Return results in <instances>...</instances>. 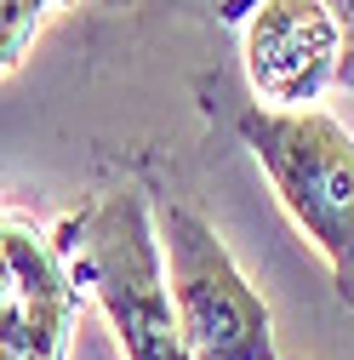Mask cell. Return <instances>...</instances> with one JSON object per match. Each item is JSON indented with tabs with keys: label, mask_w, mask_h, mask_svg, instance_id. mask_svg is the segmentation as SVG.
Here are the masks:
<instances>
[{
	"label": "cell",
	"mask_w": 354,
	"mask_h": 360,
	"mask_svg": "<svg viewBox=\"0 0 354 360\" xmlns=\"http://www.w3.org/2000/svg\"><path fill=\"white\" fill-rule=\"evenodd\" d=\"M74 6V0H0V75H12L23 52L34 46V34L46 29L52 12Z\"/></svg>",
	"instance_id": "8992f818"
},
{
	"label": "cell",
	"mask_w": 354,
	"mask_h": 360,
	"mask_svg": "<svg viewBox=\"0 0 354 360\" xmlns=\"http://www.w3.org/2000/svg\"><path fill=\"white\" fill-rule=\"evenodd\" d=\"M155 235L166 252V286H171V309H177V332H183L189 360H280L269 303L240 275L223 235L195 206L160 195Z\"/></svg>",
	"instance_id": "3957f363"
},
{
	"label": "cell",
	"mask_w": 354,
	"mask_h": 360,
	"mask_svg": "<svg viewBox=\"0 0 354 360\" xmlns=\"http://www.w3.org/2000/svg\"><path fill=\"white\" fill-rule=\"evenodd\" d=\"M69 275L86 297H98L126 360H189L177 309L166 286V252L155 235V212L143 189H103L92 206H80L52 229Z\"/></svg>",
	"instance_id": "6da1fadb"
},
{
	"label": "cell",
	"mask_w": 354,
	"mask_h": 360,
	"mask_svg": "<svg viewBox=\"0 0 354 360\" xmlns=\"http://www.w3.org/2000/svg\"><path fill=\"white\" fill-rule=\"evenodd\" d=\"M235 131L263 166L297 235L326 257L337 303H354V131L315 103H246L235 115Z\"/></svg>",
	"instance_id": "7a4b0ae2"
},
{
	"label": "cell",
	"mask_w": 354,
	"mask_h": 360,
	"mask_svg": "<svg viewBox=\"0 0 354 360\" xmlns=\"http://www.w3.org/2000/svg\"><path fill=\"white\" fill-rule=\"evenodd\" d=\"M320 6L337 18L343 34V58H337V86H354V0H320Z\"/></svg>",
	"instance_id": "52a82bcc"
},
{
	"label": "cell",
	"mask_w": 354,
	"mask_h": 360,
	"mask_svg": "<svg viewBox=\"0 0 354 360\" xmlns=\"http://www.w3.org/2000/svg\"><path fill=\"white\" fill-rule=\"evenodd\" d=\"M223 23H246V80L275 109H308L337 86L343 34L320 0H217Z\"/></svg>",
	"instance_id": "277c9868"
},
{
	"label": "cell",
	"mask_w": 354,
	"mask_h": 360,
	"mask_svg": "<svg viewBox=\"0 0 354 360\" xmlns=\"http://www.w3.org/2000/svg\"><path fill=\"white\" fill-rule=\"evenodd\" d=\"M86 292L74 286L52 229L0 212V354L63 360Z\"/></svg>",
	"instance_id": "5b68a950"
},
{
	"label": "cell",
	"mask_w": 354,
	"mask_h": 360,
	"mask_svg": "<svg viewBox=\"0 0 354 360\" xmlns=\"http://www.w3.org/2000/svg\"><path fill=\"white\" fill-rule=\"evenodd\" d=\"M92 6H103V12H126L131 0H92Z\"/></svg>",
	"instance_id": "ba28073f"
}]
</instances>
